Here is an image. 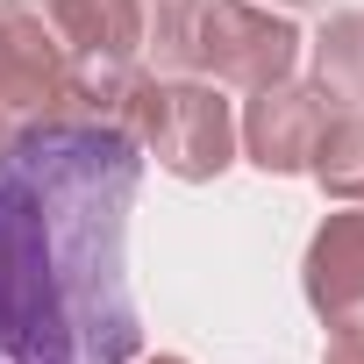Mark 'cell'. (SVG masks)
Listing matches in <instances>:
<instances>
[{
	"label": "cell",
	"mask_w": 364,
	"mask_h": 364,
	"mask_svg": "<svg viewBox=\"0 0 364 364\" xmlns=\"http://www.w3.org/2000/svg\"><path fill=\"white\" fill-rule=\"evenodd\" d=\"M143 150L86 107L0 143V364H129V208Z\"/></svg>",
	"instance_id": "1"
},
{
	"label": "cell",
	"mask_w": 364,
	"mask_h": 364,
	"mask_svg": "<svg viewBox=\"0 0 364 364\" xmlns=\"http://www.w3.org/2000/svg\"><path fill=\"white\" fill-rule=\"evenodd\" d=\"M143 65H157V79L257 93L272 79H293L300 29L257 0H157V22H143Z\"/></svg>",
	"instance_id": "2"
},
{
	"label": "cell",
	"mask_w": 364,
	"mask_h": 364,
	"mask_svg": "<svg viewBox=\"0 0 364 364\" xmlns=\"http://www.w3.org/2000/svg\"><path fill=\"white\" fill-rule=\"evenodd\" d=\"M129 136L143 157H157V171L186 178V186H208V178H222L236 164V107L208 79L143 72L136 107H129Z\"/></svg>",
	"instance_id": "3"
},
{
	"label": "cell",
	"mask_w": 364,
	"mask_h": 364,
	"mask_svg": "<svg viewBox=\"0 0 364 364\" xmlns=\"http://www.w3.org/2000/svg\"><path fill=\"white\" fill-rule=\"evenodd\" d=\"M72 100V50L43 0H0V122L22 129Z\"/></svg>",
	"instance_id": "4"
},
{
	"label": "cell",
	"mask_w": 364,
	"mask_h": 364,
	"mask_svg": "<svg viewBox=\"0 0 364 364\" xmlns=\"http://www.w3.org/2000/svg\"><path fill=\"white\" fill-rule=\"evenodd\" d=\"M321 129H328V100H321V86H307V79H272V86L250 93V114L236 122V143H243V157H250L257 171L293 178V171L314 164Z\"/></svg>",
	"instance_id": "5"
},
{
	"label": "cell",
	"mask_w": 364,
	"mask_h": 364,
	"mask_svg": "<svg viewBox=\"0 0 364 364\" xmlns=\"http://www.w3.org/2000/svg\"><path fill=\"white\" fill-rule=\"evenodd\" d=\"M300 293L321 314V328L364 336V200H343L314 229V243L300 257Z\"/></svg>",
	"instance_id": "6"
},
{
	"label": "cell",
	"mask_w": 364,
	"mask_h": 364,
	"mask_svg": "<svg viewBox=\"0 0 364 364\" xmlns=\"http://www.w3.org/2000/svg\"><path fill=\"white\" fill-rule=\"evenodd\" d=\"M314 86L328 107H364V8L328 15V29L314 36Z\"/></svg>",
	"instance_id": "7"
},
{
	"label": "cell",
	"mask_w": 364,
	"mask_h": 364,
	"mask_svg": "<svg viewBox=\"0 0 364 364\" xmlns=\"http://www.w3.org/2000/svg\"><path fill=\"white\" fill-rule=\"evenodd\" d=\"M307 171L321 178V193L364 200V107H336V114H328V129H321Z\"/></svg>",
	"instance_id": "8"
},
{
	"label": "cell",
	"mask_w": 364,
	"mask_h": 364,
	"mask_svg": "<svg viewBox=\"0 0 364 364\" xmlns=\"http://www.w3.org/2000/svg\"><path fill=\"white\" fill-rule=\"evenodd\" d=\"M321 364H364V336H336L321 350Z\"/></svg>",
	"instance_id": "9"
},
{
	"label": "cell",
	"mask_w": 364,
	"mask_h": 364,
	"mask_svg": "<svg viewBox=\"0 0 364 364\" xmlns=\"http://www.w3.org/2000/svg\"><path fill=\"white\" fill-rule=\"evenodd\" d=\"M129 364H136V357H129ZM143 364H186V357H143Z\"/></svg>",
	"instance_id": "10"
},
{
	"label": "cell",
	"mask_w": 364,
	"mask_h": 364,
	"mask_svg": "<svg viewBox=\"0 0 364 364\" xmlns=\"http://www.w3.org/2000/svg\"><path fill=\"white\" fill-rule=\"evenodd\" d=\"M279 8H321V0H279Z\"/></svg>",
	"instance_id": "11"
},
{
	"label": "cell",
	"mask_w": 364,
	"mask_h": 364,
	"mask_svg": "<svg viewBox=\"0 0 364 364\" xmlns=\"http://www.w3.org/2000/svg\"><path fill=\"white\" fill-rule=\"evenodd\" d=\"M8 136H15V129H8V122H0V143H8Z\"/></svg>",
	"instance_id": "12"
}]
</instances>
